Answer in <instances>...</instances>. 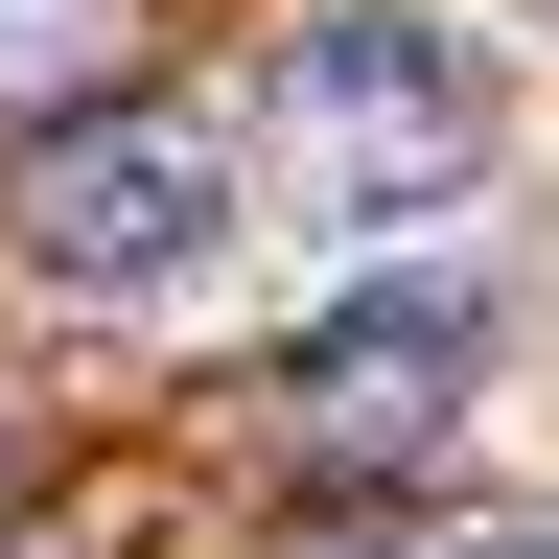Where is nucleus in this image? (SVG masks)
<instances>
[{
  "label": "nucleus",
  "instance_id": "nucleus-6",
  "mask_svg": "<svg viewBox=\"0 0 559 559\" xmlns=\"http://www.w3.org/2000/svg\"><path fill=\"white\" fill-rule=\"evenodd\" d=\"M396 559H443V536H396Z\"/></svg>",
  "mask_w": 559,
  "mask_h": 559
},
{
  "label": "nucleus",
  "instance_id": "nucleus-4",
  "mask_svg": "<svg viewBox=\"0 0 559 559\" xmlns=\"http://www.w3.org/2000/svg\"><path fill=\"white\" fill-rule=\"evenodd\" d=\"M47 70H94V0H0V94H47Z\"/></svg>",
  "mask_w": 559,
  "mask_h": 559
},
{
  "label": "nucleus",
  "instance_id": "nucleus-1",
  "mask_svg": "<svg viewBox=\"0 0 559 559\" xmlns=\"http://www.w3.org/2000/svg\"><path fill=\"white\" fill-rule=\"evenodd\" d=\"M280 140H304V210H326V234H419V210L489 187L513 70H489L466 0H326V24H280Z\"/></svg>",
  "mask_w": 559,
  "mask_h": 559
},
{
  "label": "nucleus",
  "instance_id": "nucleus-3",
  "mask_svg": "<svg viewBox=\"0 0 559 559\" xmlns=\"http://www.w3.org/2000/svg\"><path fill=\"white\" fill-rule=\"evenodd\" d=\"M466 373H489V304H466V280L326 304V326H304V443H349V466H373V443H443Z\"/></svg>",
  "mask_w": 559,
  "mask_h": 559
},
{
  "label": "nucleus",
  "instance_id": "nucleus-5",
  "mask_svg": "<svg viewBox=\"0 0 559 559\" xmlns=\"http://www.w3.org/2000/svg\"><path fill=\"white\" fill-rule=\"evenodd\" d=\"M443 559H559V536H443Z\"/></svg>",
  "mask_w": 559,
  "mask_h": 559
},
{
  "label": "nucleus",
  "instance_id": "nucleus-2",
  "mask_svg": "<svg viewBox=\"0 0 559 559\" xmlns=\"http://www.w3.org/2000/svg\"><path fill=\"white\" fill-rule=\"evenodd\" d=\"M0 257H24L47 304H187V280L234 257V140L210 117H70V140H24Z\"/></svg>",
  "mask_w": 559,
  "mask_h": 559
}]
</instances>
